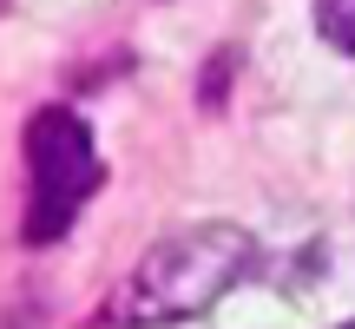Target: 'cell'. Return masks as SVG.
I'll return each mask as SVG.
<instances>
[{
    "label": "cell",
    "instance_id": "cell-3",
    "mask_svg": "<svg viewBox=\"0 0 355 329\" xmlns=\"http://www.w3.org/2000/svg\"><path fill=\"white\" fill-rule=\"evenodd\" d=\"M316 26H322V40L336 53L355 60V0H316Z\"/></svg>",
    "mask_w": 355,
    "mask_h": 329
},
{
    "label": "cell",
    "instance_id": "cell-1",
    "mask_svg": "<svg viewBox=\"0 0 355 329\" xmlns=\"http://www.w3.org/2000/svg\"><path fill=\"white\" fill-rule=\"evenodd\" d=\"M250 264H257L250 230L191 224V230H178V237L152 244L139 257V270L125 277V290L105 310V323H184L198 310H211Z\"/></svg>",
    "mask_w": 355,
    "mask_h": 329
},
{
    "label": "cell",
    "instance_id": "cell-4",
    "mask_svg": "<svg viewBox=\"0 0 355 329\" xmlns=\"http://www.w3.org/2000/svg\"><path fill=\"white\" fill-rule=\"evenodd\" d=\"M7 7H13V0H0V13H7Z\"/></svg>",
    "mask_w": 355,
    "mask_h": 329
},
{
    "label": "cell",
    "instance_id": "cell-2",
    "mask_svg": "<svg viewBox=\"0 0 355 329\" xmlns=\"http://www.w3.org/2000/svg\"><path fill=\"white\" fill-rule=\"evenodd\" d=\"M105 185L92 126L73 106H40L26 119V244H60Z\"/></svg>",
    "mask_w": 355,
    "mask_h": 329
},
{
    "label": "cell",
    "instance_id": "cell-5",
    "mask_svg": "<svg viewBox=\"0 0 355 329\" xmlns=\"http://www.w3.org/2000/svg\"><path fill=\"white\" fill-rule=\"evenodd\" d=\"M343 329H355V317H349V323H343Z\"/></svg>",
    "mask_w": 355,
    "mask_h": 329
}]
</instances>
